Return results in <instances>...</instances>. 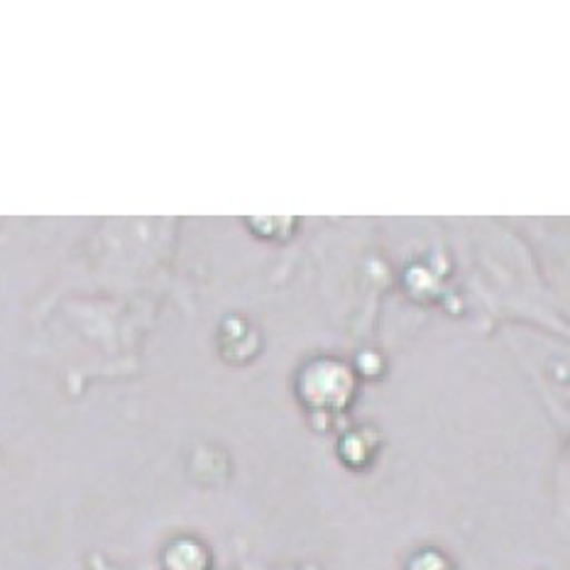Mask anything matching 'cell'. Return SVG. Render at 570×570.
Listing matches in <instances>:
<instances>
[{"label": "cell", "instance_id": "obj_1", "mask_svg": "<svg viewBox=\"0 0 570 570\" xmlns=\"http://www.w3.org/2000/svg\"><path fill=\"white\" fill-rule=\"evenodd\" d=\"M409 570H451V566L439 553H424V556H419Z\"/></svg>", "mask_w": 570, "mask_h": 570}]
</instances>
